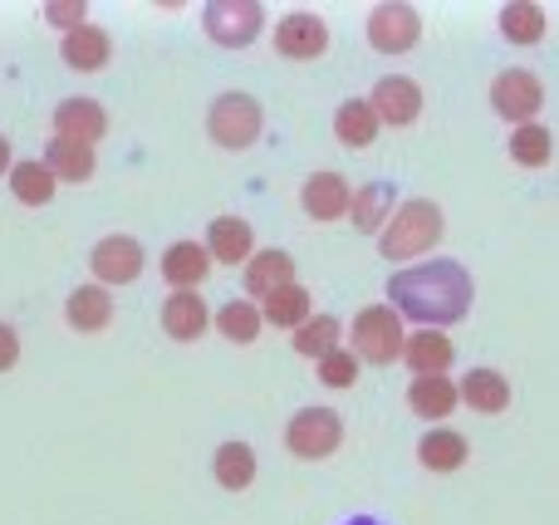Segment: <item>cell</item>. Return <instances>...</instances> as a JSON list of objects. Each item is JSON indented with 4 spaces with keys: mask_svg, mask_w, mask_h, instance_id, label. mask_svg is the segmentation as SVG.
Masks as SVG:
<instances>
[{
    "mask_svg": "<svg viewBox=\"0 0 559 525\" xmlns=\"http://www.w3.org/2000/svg\"><path fill=\"white\" fill-rule=\"evenodd\" d=\"M476 285L462 261H423L388 275V305L397 320H417L423 330H447L472 314Z\"/></svg>",
    "mask_w": 559,
    "mask_h": 525,
    "instance_id": "1",
    "label": "cell"
},
{
    "mask_svg": "<svg viewBox=\"0 0 559 525\" xmlns=\"http://www.w3.org/2000/svg\"><path fill=\"white\" fill-rule=\"evenodd\" d=\"M442 231H447L442 206L427 202V196H407V202L388 216L383 231H378V255H383V261H417V255H427L442 241Z\"/></svg>",
    "mask_w": 559,
    "mask_h": 525,
    "instance_id": "2",
    "label": "cell"
},
{
    "mask_svg": "<svg viewBox=\"0 0 559 525\" xmlns=\"http://www.w3.org/2000/svg\"><path fill=\"white\" fill-rule=\"evenodd\" d=\"M261 128H265L261 98L241 94V88L212 98V108H206V133H212L216 147H231V153H241V147H251L255 138H261Z\"/></svg>",
    "mask_w": 559,
    "mask_h": 525,
    "instance_id": "3",
    "label": "cell"
},
{
    "mask_svg": "<svg viewBox=\"0 0 559 525\" xmlns=\"http://www.w3.org/2000/svg\"><path fill=\"white\" fill-rule=\"evenodd\" d=\"M403 320L393 305H364L354 314V359L358 363H378L388 369L393 359H403Z\"/></svg>",
    "mask_w": 559,
    "mask_h": 525,
    "instance_id": "4",
    "label": "cell"
},
{
    "mask_svg": "<svg viewBox=\"0 0 559 525\" xmlns=\"http://www.w3.org/2000/svg\"><path fill=\"white\" fill-rule=\"evenodd\" d=\"M285 448L299 462H324L344 448V418L334 408H299L285 422Z\"/></svg>",
    "mask_w": 559,
    "mask_h": 525,
    "instance_id": "5",
    "label": "cell"
},
{
    "mask_svg": "<svg viewBox=\"0 0 559 525\" xmlns=\"http://www.w3.org/2000/svg\"><path fill=\"white\" fill-rule=\"evenodd\" d=\"M202 29L222 49H246L265 29V10L261 0H212L202 10Z\"/></svg>",
    "mask_w": 559,
    "mask_h": 525,
    "instance_id": "6",
    "label": "cell"
},
{
    "mask_svg": "<svg viewBox=\"0 0 559 525\" xmlns=\"http://www.w3.org/2000/svg\"><path fill=\"white\" fill-rule=\"evenodd\" d=\"M368 45L378 55H407V49L423 39V15L407 0H383V5L368 10Z\"/></svg>",
    "mask_w": 559,
    "mask_h": 525,
    "instance_id": "7",
    "label": "cell"
},
{
    "mask_svg": "<svg viewBox=\"0 0 559 525\" xmlns=\"http://www.w3.org/2000/svg\"><path fill=\"white\" fill-rule=\"evenodd\" d=\"M491 108L506 123H535V114L545 108V84L535 79V69H501L491 79Z\"/></svg>",
    "mask_w": 559,
    "mask_h": 525,
    "instance_id": "8",
    "label": "cell"
},
{
    "mask_svg": "<svg viewBox=\"0 0 559 525\" xmlns=\"http://www.w3.org/2000/svg\"><path fill=\"white\" fill-rule=\"evenodd\" d=\"M88 271H94V285H133L138 275H143V246H138V236H104V241L88 251Z\"/></svg>",
    "mask_w": 559,
    "mask_h": 525,
    "instance_id": "9",
    "label": "cell"
},
{
    "mask_svg": "<svg viewBox=\"0 0 559 525\" xmlns=\"http://www.w3.org/2000/svg\"><path fill=\"white\" fill-rule=\"evenodd\" d=\"M368 108L378 114L383 128H407L423 118V88H417V79H407V74H388L373 84Z\"/></svg>",
    "mask_w": 559,
    "mask_h": 525,
    "instance_id": "10",
    "label": "cell"
},
{
    "mask_svg": "<svg viewBox=\"0 0 559 525\" xmlns=\"http://www.w3.org/2000/svg\"><path fill=\"white\" fill-rule=\"evenodd\" d=\"M275 49L285 59H319L329 49V25L314 10H289L275 25Z\"/></svg>",
    "mask_w": 559,
    "mask_h": 525,
    "instance_id": "11",
    "label": "cell"
},
{
    "mask_svg": "<svg viewBox=\"0 0 559 525\" xmlns=\"http://www.w3.org/2000/svg\"><path fill=\"white\" fill-rule=\"evenodd\" d=\"M348 202H354V187L338 172H314L299 187V206L309 222H338V216H348Z\"/></svg>",
    "mask_w": 559,
    "mask_h": 525,
    "instance_id": "12",
    "label": "cell"
},
{
    "mask_svg": "<svg viewBox=\"0 0 559 525\" xmlns=\"http://www.w3.org/2000/svg\"><path fill=\"white\" fill-rule=\"evenodd\" d=\"M206 255H212V265H246L255 255V231L246 216H216L212 226H206Z\"/></svg>",
    "mask_w": 559,
    "mask_h": 525,
    "instance_id": "13",
    "label": "cell"
},
{
    "mask_svg": "<svg viewBox=\"0 0 559 525\" xmlns=\"http://www.w3.org/2000/svg\"><path fill=\"white\" fill-rule=\"evenodd\" d=\"M212 330V310L197 290H173L163 305V334L177 344H197L202 334Z\"/></svg>",
    "mask_w": 559,
    "mask_h": 525,
    "instance_id": "14",
    "label": "cell"
},
{
    "mask_svg": "<svg viewBox=\"0 0 559 525\" xmlns=\"http://www.w3.org/2000/svg\"><path fill=\"white\" fill-rule=\"evenodd\" d=\"M456 398H462L472 413L496 418V413L511 408V379H506L501 369H466L462 383H456Z\"/></svg>",
    "mask_w": 559,
    "mask_h": 525,
    "instance_id": "15",
    "label": "cell"
},
{
    "mask_svg": "<svg viewBox=\"0 0 559 525\" xmlns=\"http://www.w3.org/2000/svg\"><path fill=\"white\" fill-rule=\"evenodd\" d=\"M108 133V108L98 98H64L55 108V138H74V143L94 147Z\"/></svg>",
    "mask_w": 559,
    "mask_h": 525,
    "instance_id": "16",
    "label": "cell"
},
{
    "mask_svg": "<svg viewBox=\"0 0 559 525\" xmlns=\"http://www.w3.org/2000/svg\"><path fill=\"white\" fill-rule=\"evenodd\" d=\"M59 59H64L69 69H79V74H94V69H104L108 59H114V39H108L104 25H79L69 29L64 39H59Z\"/></svg>",
    "mask_w": 559,
    "mask_h": 525,
    "instance_id": "17",
    "label": "cell"
},
{
    "mask_svg": "<svg viewBox=\"0 0 559 525\" xmlns=\"http://www.w3.org/2000/svg\"><path fill=\"white\" fill-rule=\"evenodd\" d=\"M407 408L423 422H447L462 408V398H456V383L447 373H423V379L407 383Z\"/></svg>",
    "mask_w": 559,
    "mask_h": 525,
    "instance_id": "18",
    "label": "cell"
},
{
    "mask_svg": "<svg viewBox=\"0 0 559 525\" xmlns=\"http://www.w3.org/2000/svg\"><path fill=\"white\" fill-rule=\"evenodd\" d=\"M466 457H472V442H466V432H456V428H432V432H423V442H417V462H423L427 472H437V477L462 472Z\"/></svg>",
    "mask_w": 559,
    "mask_h": 525,
    "instance_id": "19",
    "label": "cell"
},
{
    "mask_svg": "<svg viewBox=\"0 0 559 525\" xmlns=\"http://www.w3.org/2000/svg\"><path fill=\"white\" fill-rule=\"evenodd\" d=\"M206 275H212V255L202 241H173L163 251V281L173 290H197Z\"/></svg>",
    "mask_w": 559,
    "mask_h": 525,
    "instance_id": "20",
    "label": "cell"
},
{
    "mask_svg": "<svg viewBox=\"0 0 559 525\" xmlns=\"http://www.w3.org/2000/svg\"><path fill=\"white\" fill-rule=\"evenodd\" d=\"M456 359L452 339H447V330H417L403 339V363L413 369V379H423V373H447Z\"/></svg>",
    "mask_w": 559,
    "mask_h": 525,
    "instance_id": "21",
    "label": "cell"
},
{
    "mask_svg": "<svg viewBox=\"0 0 559 525\" xmlns=\"http://www.w3.org/2000/svg\"><path fill=\"white\" fill-rule=\"evenodd\" d=\"M246 295L251 300H265V295H275L280 285H295V255L289 251H255L251 261H246Z\"/></svg>",
    "mask_w": 559,
    "mask_h": 525,
    "instance_id": "22",
    "label": "cell"
},
{
    "mask_svg": "<svg viewBox=\"0 0 559 525\" xmlns=\"http://www.w3.org/2000/svg\"><path fill=\"white\" fill-rule=\"evenodd\" d=\"M39 163L49 167V177L55 182H88L94 177V167H98V157H94V147L88 143H74V138H49V147H45V157Z\"/></svg>",
    "mask_w": 559,
    "mask_h": 525,
    "instance_id": "23",
    "label": "cell"
},
{
    "mask_svg": "<svg viewBox=\"0 0 559 525\" xmlns=\"http://www.w3.org/2000/svg\"><path fill=\"white\" fill-rule=\"evenodd\" d=\"M64 320H69V330H79V334L108 330V320H114V295H108L104 285H79L64 300Z\"/></svg>",
    "mask_w": 559,
    "mask_h": 525,
    "instance_id": "24",
    "label": "cell"
},
{
    "mask_svg": "<svg viewBox=\"0 0 559 525\" xmlns=\"http://www.w3.org/2000/svg\"><path fill=\"white\" fill-rule=\"evenodd\" d=\"M309 310H314V300H309V290L299 281L295 285H280L275 295H265V300H261V320L275 324V330H289V334L309 320Z\"/></svg>",
    "mask_w": 559,
    "mask_h": 525,
    "instance_id": "25",
    "label": "cell"
},
{
    "mask_svg": "<svg viewBox=\"0 0 559 525\" xmlns=\"http://www.w3.org/2000/svg\"><path fill=\"white\" fill-rule=\"evenodd\" d=\"M545 29H550V15H545L540 0H511V5H501V35L511 45H540Z\"/></svg>",
    "mask_w": 559,
    "mask_h": 525,
    "instance_id": "26",
    "label": "cell"
},
{
    "mask_svg": "<svg viewBox=\"0 0 559 525\" xmlns=\"http://www.w3.org/2000/svg\"><path fill=\"white\" fill-rule=\"evenodd\" d=\"M383 133V123H378V114L368 108V98H344L334 114V138L344 147H368L373 138Z\"/></svg>",
    "mask_w": 559,
    "mask_h": 525,
    "instance_id": "27",
    "label": "cell"
},
{
    "mask_svg": "<svg viewBox=\"0 0 559 525\" xmlns=\"http://www.w3.org/2000/svg\"><path fill=\"white\" fill-rule=\"evenodd\" d=\"M212 324L222 330V339H231V344H255L265 330L261 305L255 300H226L222 310H212Z\"/></svg>",
    "mask_w": 559,
    "mask_h": 525,
    "instance_id": "28",
    "label": "cell"
},
{
    "mask_svg": "<svg viewBox=\"0 0 559 525\" xmlns=\"http://www.w3.org/2000/svg\"><path fill=\"white\" fill-rule=\"evenodd\" d=\"M212 472L226 491H246L255 481V448L251 442H222L212 457Z\"/></svg>",
    "mask_w": 559,
    "mask_h": 525,
    "instance_id": "29",
    "label": "cell"
},
{
    "mask_svg": "<svg viewBox=\"0 0 559 525\" xmlns=\"http://www.w3.org/2000/svg\"><path fill=\"white\" fill-rule=\"evenodd\" d=\"M55 177H49V167L39 163V157H29V163H10V192H15V202L25 206H49L55 202Z\"/></svg>",
    "mask_w": 559,
    "mask_h": 525,
    "instance_id": "30",
    "label": "cell"
},
{
    "mask_svg": "<svg viewBox=\"0 0 559 525\" xmlns=\"http://www.w3.org/2000/svg\"><path fill=\"white\" fill-rule=\"evenodd\" d=\"M348 216H354L358 231H383L388 216H393V187L388 182H364L348 202Z\"/></svg>",
    "mask_w": 559,
    "mask_h": 525,
    "instance_id": "31",
    "label": "cell"
},
{
    "mask_svg": "<svg viewBox=\"0 0 559 525\" xmlns=\"http://www.w3.org/2000/svg\"><path fill=\"white\" fill-rule=\"evenodd\" d=\"M511 163H521V167H550L555 163V133L545 123L511 128Z\"/></svg>",
    "mask_w": 559,
    "mask_h": 525,
    "instance_id": "32",
    "label": "cell"
},
{
    "mask_svg": "<svg viewBox=\"0 0 559 525\" xmlns=\"http://www.w3.org/2000/svg\"><path fill=\"white\" fill-rule=\"evenodd\" d=\"M338 334H344V324H338L334 314H309V320L295 330V354L324 359L329 349H338Z\"/></svg>",
    "mask_w": 559,
    "mask_h": 525,
    "instance_id": "33",
    "label": "cell"
},
{
    "mask_svg": "<svg viewBox=\"0 0 559 525\" xmlns=\"http://www.w3.org/2000/svg\"><path fill=\"white\" fill-rule=\"evenodd\" d=\"M358 373H364V363L354 359V349H329L324 359H319V383H324V389H354Z\"/></svg>",
    "mask_w": 559,
    "mask_h": 525,
    "instance_id": "34",
    "label": "cell"
},
{
    "mask_svg": "<svg viewBox=\"0 0 559 525\" xmlns=\"http://www.w3.org/2000/svg\"><path fill=\"white\" fill-rule=\"evenodd\" d=\"M45 25H55L59 35H69V29L88 25V5H84V0H49V5H45Z\"/></svg>",
    "mask_w": 559,
    "mask_h": 525,
    "instance_id": "35",
    "label": "cell"
},
{
    "mask_svg": "<svg viewBox=\"0 0 559 525\" xmlns=\"http://www.w3.org/2000/svg\"><path fill=\"white\" fill-rule=\"evenodd\" d=\"M20 363V334L10 324H0V373H10Z\"/></svg>",
    "mask_w": 559,
    "mask_h": 525,
    "instance_id": "36",
    "label": "cell"
},
{
    "mask_svg": "<svg viewBox=\"0 0 559 525\" xmlns=\"http://www.w3.org/2000/svg\"><path fill=\"white\" fill-rule=\"evenodd\" d=\"M10 157H15V153H10V138L0 133V172H10Z\"/></svg>",
    "mask_w": 559,
    "mask_h": 525,
    "instance_id": "37",
    "label": "cell"
},
{
    "mask_svg": "<svg viewBox=\"0 0 559 525\" xmlns=\"http://www.w3.org/2000/svg\"><path fill=\"white\" fill-rule=\"evenodd\" d=\"M344 525H383V521H373V516H354V521H344Z\"/></svg>",
    "mask_w": 559,
    "mask_h": 525,
    "instance_id": "38",
    "label": "cell"
}]
</instances>
